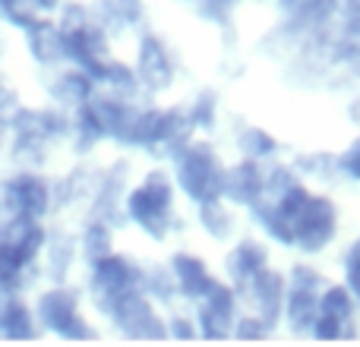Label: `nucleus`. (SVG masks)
<instances>
[{
    "mask_svg": "<svg viewBox=\"0 0 360 347\" xmlns=\"http://www.w3.org/2000/svg\"><path fill=\"white\" fill-rule=\"evenodd\" d=\"M174 177H168L165 171H152L136 190L124 196V215L149 237L162 240L174 228Z\"/></svg>",
    "mask_w": 360,
    "mask_h": 347,
    "instance_id": "nucleus-1",
    "label": "nucleus"
},
{
    "mask_svg": "<svg viewBox=\"0 0 360 347\" xmlns=\"http://www.w3.org/2000/svg\"><path fill=\"white\" fill-rule=\"evenodd\" d=\"M174 180L180 192L190 196L193 202H209V199L224 196L228 168L205 143H186L174 155Z\"/></svg>",
    "mask_w": 360,
    "mask_h": 347,
    "instance_id": "nucleus-2",
    "label": "nucleus"
},
{
    "mask_svg": "<svg viewBox=\"0 0 360 347\" xmlns=\"http://www.w3.org/2000/svg\"><path fill=\"white\" fill-rule=\"evenodd\" d=\"M338 230V211L335 202L329 196H316L313 192L304 202V209L294 215L291 221V234H294V247L304 253H319L335 240Z\"/></svg>",
    "mask_w": 360,
    "mask_h": 347,
    "instance_id": "nucleus-3",
    "label": "nucleus"
},
{
    "mask_svg": "<svg viewBox=\"0 0 360 347\" xmlns=\"http://www.w3.org/2000/svg\"><path fill=\"white\" fill-rule=\"evenodd\" d=\"M6 218H32V221H44L51 209H54V190L44 177L32 171H22L16 177L6 180Z\"/></svg>",
    "mask_w": 360,
    "mask_h": 347,
    "instance_id": "nucleus-4",
    "label": "nucleus"
},
{
    "mask_svg": "<svg viewBox=\"0 0 360 347\" xmlns=\"http://www.w3.org/2000/svg\"><path fill=\"white\" fill-rule=\"evenodd\" d=\"M35 313L44 329H51L54 335L67 338V341H73V338H92V332L86 329V319L79 316V300L67 287H54V291L41 294Z\"/></svg>",
    "mask_w": 360,
    "mask_h": 347,
    "instance_id": "nucleus-5",
    "label": "nucleus"
},
{
    "mask_svg": "<svg viewBox=\"0 0 360 347\" xmlns=\"http://www.w3.org/2000/svg\"><path fill=\"white\" fill-rule=\"evenodd\" d=\"M136 73L143 82L146 92H165V89L174 82V60H171L168 48L158 41L155 35H143L136 48Z\"/></svg>",
    "mask_w": 360,
    "mask_h": 347,
    "instance_id": "nucleus-6",
    "label": "nucleus"
},
{
    "mask_svg": "<svg viewBox=\"0 0 360 347\" xmlns=\"http://www.w3.org/2000/svg\"><path fill=\"white\" fill-rule=\"evenodd\" d=\"M224 268H228L231 284L240 291V287H247L250 281L262 272V268H269V253H266V247H262L259 240H243L228 253Z\"/></svg>",
    "mask_w": 360,
    "mask_h": 347,
    "instance_id": "nucleus-7",
    "label": "nucleus"
},
{
    "mask_svg": "<svg viewBox=\"0 0 360 347\" xmlns=\"http://www.w3.org/2000/svg\"><path fill=\"white\" fill-rule=\"evenodd\" d=\"M171 268H174L180 297H186V300H202L205 294H209V287L215 284V278L209 275V266H205L202 259H196V256H190V253L174 256Z\"/></svg>",
    "mask_w": 360,
    "mask_h": 347,
    "instance_id": "nucleus-8",
    "label": "nucleus"
},
{
    "mask_svg": "<svg viewBox=\"0 0 360 347\" xmlns=\"http://www.w3.org/2000/svg\"><path fill=\"white\" fill-rule=\"evenodd\" d=\"M35 319L22 294H6L4 300V338H35Z\"/></svg>",
    "mask_w": 360,
    "mask_h": 347,
    "instance_id": "nucleus-9",
    "label": "nucleus"
},
{
    "mask_svg": "<svg viewBox=\"0 0 360 347\" xmlns=\"http://www.w3.org/2000/svg\"><path fill=\"white\" fill-rule=\"evenodd\" d=\"M338 171H342L345 177H351V180H360V143L338 158Z\"/></svg>",
    "mask_w": 360,
    "mask_h": 347,
    "instance_id": "nucleus-10",
    "label": "nucleus"
}]
</instances>
